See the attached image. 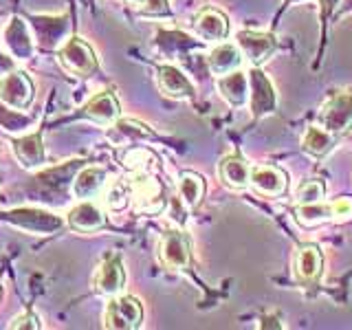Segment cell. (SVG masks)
Listing matches in <instances>:
<instances>
[{"label": "cell", "mask_w": 352, "mask_h": 330, "mask_svg": "<svg viewBox=\"0 0 352 330\" xmlns=\"http://www.w3.org/2000/svg\"><path fill=\"white\" fill-rule=\"evenodd\" d=\"M3 220L9 225H14L22 231H29L33 236H51L58 234V231L64 227L66 220H62L60 216H55L47 209H38V207H16L9 209V212L3 214Z\"/></svg>", "instance_id": "cell-1"}, {"label": "cell", "mask_w": 352, "mask_h": 330, "mask_svg": "<svg viewBox=\"0 0 352 330\" xmlns=\"http://www.w3.org/2000/svg\"><path fill=\"white\" fill-rule=\"evenodd\" d=\"M159 256L168 271H187L192 267V242L181 229H170L161 236Z\"/></svg>", "instance_id": "cell-2"}, {"label": "cell", "mask_w": 352, "mask_h": 330, "mask_svg": "<svg viewBox=\"0 0 352 330\" xmlns=\"http://www.w3.org/2000/svg\"><path fill=\"white\" fill-rule=\"evenodd\" d=\"M58 58H60V64L64 66V69L69 71L71 75H77V77L93 75L97 71V66H99L95 51L77 36L69 38L62 44Z\"/></svg>", "instance_id": "cell-3"}, {"label": "cell", "mask_w": 352, "mask_h": 330, "mask_svg": "<svg viewBox=\"0 0 352 330\" xmlns=\"http://www.w3.org/2000/svg\"><path fill=\"white\" fill-rule=\"evenodd\" d=\"M143 322V306L137 297L121 295L113 297L106 306L104 326L113 330H135Z\"/></svg>", "instance_id": "cell-4"}, {"label": "cell", "mask_w": 352, "mask_h": 330, "mask_svg": "<svg viewBox=\"0 0 352 330\" xmlns=\"http://www.w3.org/2000/svg\"><path fill=\"white\" fill-rule=\"evenodd\" d=\"M319 121L322 128L333 132V135H341L352 128V93L339 91L333 97H328V102L322 106L319 113Z\"/></svg>", "instance_id": "cell-5"}, {"label": "cell", "mask_w": 352, "mask_h": 330, "mask_svg": "<svg viewBox=\"0 0 352 330\" xmlns=\"http://www.w3.org/2000/svg\"><path fill=\"white\" fill-rule=\"evenodd\" d=\"M249 97H251V117L262 119L271 115L278 108V97L269 82V77L264 75L260 66H251L249 69Z\"/></svg>", "instance_id": "cell-6"}, {"label": "cell", "mask_w": 352, "mask_h": 330, "mask_svg": "<svg viewBox=\"0 0 352 330\" xmlns=\"http://www.w3.org/2000/svg\"><path fill=\"white\" fill-rule=\"evenodd\" d=\"M236 44L242 51V55L251 62V66H262L269 60V55L278 49V38L273 33L242 29L236 36Z\"/></svg>", "instance_id": "cell-7"}, {"label": "cell", "mask_w": 352, "mask_h": 330, "mask_svg": "<svg viewBox=\"0 0 352 330\" xmlns=\"http://www.w3.org/2000/svg\"><path fill=\"white\" fill-rule=\"evenodd\" d=\"M0 102L9 108L25 110L33 102V84L25 71H11L0 77Z\"/></svg>", "instance_id": "cell-8"}, {"label": "cell", "mask_w": 352, "mask_h": 330, "mask_svg": "<svg viewBox=\"0 0 352 330\" xmlns=\"http://www.w3.org/2000/svg\"><path fill=\"white\" fill-rule=\"evenodd\" d=\"M249 185L260 196L278 198L289 190V176H286L282 168H275V165H256V168H251Z\"/></svg>", "instance_id": "cell-9"}, {"label": "cell", "mask_w": 352, "mask_h": 330, "mask_svg": "<svg viewBox=\"0 0 352 330\" xmlns=\"http://www.w3.org/2000/svg\"><path fill=\"white\" fill-rule=\"evenodd\" d=\"M124 284H126V271H124L121 256L119 253H108L102 262V267L95 273V280H93L95 291L108 297H115L121 293Z\"/></svg>", "instance_id": "cell-10"}, {"label": "cell", "mask_w": 352, "mask_h": 330, "mask_svg": "<svg viewBox=\"0 0 352 330\" xmlns=\"http://www.w3.org/2000/svg\"><path fill=\"white\" fill-rule=\"evenodd\" d=\"M324 258L317 245H302L295 253V280L304 289H311L322 278Z\"/></svg>", "instance_id": "cell-11"}, {"label": "cell", "mask_w": 352, "mask_h": 330, "mask_svg": "<svg viewBox=\"0 0 352 330\" xmlns=\"http://www.w3.org/2000/svg\"><path fill=\"white\" fill-rule=\"evenodd\" d=\"M3 42L14 60H31L33 53H36V44H33L27 22L18 16L9 20V25L3 33Z\"/></svg>", "instance_id": "cell-12"}, {"label": "cell", "mask_w": 352, "mask_h": 330, "mask_svg": "<svg viewBox=\"0 0 352 330\" xmlns=\"http://www.w3.org/2000/svg\"><path fill=\"white\" fill-rule=\"evenodd\" d=\"M31 27L38 36L42 49H58V44L69 33V18L66 16H33Z\"/></svg>", "instance_id": "cell-13"}, {"label": "cell", "mask_w": 352, "mask_h": 330, "mask_svg": "<svg viewBox=\"0 0 352 330\" xmlns=\"http://www.w3.org/2000/svg\"><path fill=\"white\" fill-rule=\"evenodd\" d=\"M194 31L205 42H223L229 36V20L223 11L207 7L194 18Z\"/></svg>", "instance_id": "cell-14"}, {"label": "cell", "mask_w": 352, "mask_h": 330, "mask_svg": "<svg viewBox=\"0 0 352 330\" xmlns=\"http://www.w3.org/2000/svg\"><path fill=\"white\" fill-rule=\"evenodd\" d=\"M157 82L159 88L163 91L165 97H172V99H192L194 97V84L190 82L181 69H176L172 64H163L157 69Z\"/></svg>", "instance_id": "cell-15"}, {"label": "cell", "mask_w": 352, "mask_h": 330, "mask_svg": "<svg viewBox=\"0 0 352 330\" xmlns=\"http://www.w3.org/2000/svg\"><path fill=\"white\" fill-rule=\"evenodd\" d=\"M11 148H14V154H16V159L20 161V165H22V168H27V170L42 168L44 159H47L42 132H31V135L14 139V141H11Z\"/></svg>", "instance_id": "cell-16"}, {"label": "cell", "mask_w": 352, "mask_h": 330, "mask_svg": "<svg viewBox=\"0 0 352 330\" xmlns=\"http://www.w3.org/2000/svg\"><path fill=\"white\" fill-rule=\"evenodd\" d=\"M130 187H132V198L139 203L141 212L157 214L165 207V190L157 179L143 176V179H137L135 183H130Z\"/></svg>", "instance_id": "cell-17"}, {"label": "cell", "mask_w": 352, "mask_h": 330, "mask_svg": "<svg viewBox=\"0 0 352 330\" xmlns=\"http://www.w3.org/2000/svg\"><path fill=\"white\" fill-rule=\"evenodd\" d=\"M66 225L80 234H91L106 225V216L93 201H82L66 214Z\"/></svg>", "instance_id": "cell-18"}, {"label": "cell", "mask_w": 352, "mask_h": 330, "mask_svg": "<svg viewBox=\"0 0 352 330\" xmlns=\"http://www.w3.org/2000/svg\"><path fill=\"white\" fill-rule=\"evenodd\" d=\"M216 86H218L220 97H223L229 106L240 108V106L247 104V99H249V75L242 73L240 69L231 71L227 75H220Z\"/></svg>", "instance_id": "cell-19"}, {"label": "cell", "mask_w": 352, "mask_h": 330, "mask_svg": "<svg viewBox=\"0 0 352 330\" xmlns=\"http://www.w3.org/2000/svg\"><path fill=\"white\" fill-rule=\"evenodd\" d=\"M104 183H106L104 168H99V165H82L73 179L71 192L75 194V198L91 201V198H95L99 192H102Z\"/></svg>", "instance_id": "cell-20"}, {"label": "cell", "mask_w": 352, "mask_h": 330, "mask_svg": "<svg viewBox=\"0 0 352 330\" xmlns=\"http://www.w3.org/2000/svg\"><path fill=\"white\" fill-rule=\"evenodd\" d=\"M242 60H245V55H242V51L238 49V44L218 42L207 55V69L216 77H220V75H227L231 71L240 69Z\"/></svg>", "instance_id": "cell-21"}, {"label": "cell", "mask_w": 352, "mask_h": 330, "mask_svg": "<svg viewBox=\"0 0 352 330\" xmlns=\"http://www.w3.org/2000/svg\"><path fill=\"white\" fill-rule=\"evenodd\" d=\"M249 174H251L249 163L245 161V157H240V154H227V157L220 159L218 163L220 181L227 187H231V190H245L249 185Z\"/></svg>", "instance_id": "cell-22"}, {"label": "cell", "mask_w": 352, "mask_h": 330, "mask_svg": "<svg viewBox=\"0 0 352 330\" xmlns=\"http://www.w3.org/2000/svg\"><path fill=\"white\" fill-rule=\"evenodd\" d=\"M119 113H121L119 102L115 93H110V91L95 95L91 102L84 106V115L88 119L97 121V124H113V121L119 119Z\"/></svg>", "instance_id": "cell-23"}, {"label": "cell", "mask_w": 352, "mask_h": 330, "mask_svg": "<svg viewBox=\"0 0 352 330\" xmlns=\"http://www.w3.org/2000/svg\"><path fill=\"white\" fill-rule=\"evenodd\" d=\"M335 146H337V135L317 126H308L302 137V150L308 157H315V159L326 157Z\"/></svg>", "instance_id": "cell-24"}, {"label": "cell", "mask_w": 352, "mask_h": 330, "mask_svg": "<svg viewBox=\"0 0 352 330\" xmlns=\"http://www.w3.org/2000/svg\"><path fill=\"white\" fill-rule=\"evenodd\" d=\"M84 165V159H71L58 168H51V170H44L36 176V181H40L42 185H49V187H66V185H73V179L77 170Z\"/></svg>", "instance_id": "cell-25"}, {"label": "cell", "mask_w": 352, "mask_h": 330, "mask_svg": "<svg viewBox=\"0 0 352 330\" xmlns=\"http://www.w3.org/2000/svg\"><path fill=\"white\" fill-rule=\"evenodd\" d=\"M295 220L302 227H315L333 220V203H297L295 207Z\"/></svg>", "instance_id": "cell-26"}, {"label": "cell", "mask_w": 352, "mask_h": 330, "mask_svg": "<svg viewBox=\"0 0 352 330\" xmlns=\"http://www.w3.org/2000/svg\"><path fill=\"white\" fill-rule=\"evenodd\" d=\"M179 194H181V201L185 203V207H198L205 196V181L203 176H198L194 172H183L181 179H179Z\"/></svg>", "instance_id": "cell-27"}, {"label": "cell", "mask_w": 352, "mask_h": 330, "mask_svg": "<svg viewBox=\"0 0 352 330\" xmlns=\"http://www.w3.org/2000/svg\"><path fill=\"white\" fill-rule=\"evenodd\" d=\"M31 126H33V119L29 115H25L22 110L9 108L0 102V128H5L7 132H25Z\"/></svg>", "instance_id": "cell-28"}, {"label": "cell", "mask_w": 352, "mask_h": 330, "mask_svg": "<svg viewBox=\"0 0 352 330\" xmlns=\"http://www.w3.org/2000/svg\"><path fill=\"white\" fill-rule=\"evenodd\" d=\"M157 44L168 55L179 53V49H194L196 47V42L190 36H185V33H179V31H159Z\"/></svg>", "instance_id": "cell-29"}, {"label": "cell", "mask_w": 352, "mask_h": 330, "mask_svg": "<svg viewBox=\"0 0 352 330\" xmlns=\"http://www.w3.org/2000/svg\"><path fill=\"white\" fill-rule=\"evenodd\" d=\"M324 194H326V187L322 181L311 179V181H304L300 187H297V203H319L324 201Z\"/></svg>", "instance_id": "cell-30"}, {"label": "cell", "mask_w": 352, "mask_h": 330, "mask_svg": "<svg viewBox=\"0 0 352 330\" xmlns=\"http://www.w3.org/2000/svg\"><path fill=\"white\" fill-rule=\"evenodd\" d=\"M126 3L146 16H168L170 14L168 0H126Z\"/></svg>", "instance_id": "cell-31"}, {"label": "cell", "mask_w": 352, "mask_h": 330, "mask_svg": "<svg viewBox=\"0 0 352 330\" xmlns=\"http://www.w3.org/2000/svg\"><path fill=\"white\" fill-rule=\"evenodd\" d=\"M128 198H132V187L124 181H115V185L110 187L106 203L110 209H124L128 205Z\"/></svg>", "instance_id": "cell-32"}, {"label": "cell", "mask_w": 352, "mask_h": 330, "mask_svg": "<svg viewBox=\"0 0 352 330\" xmlns=\"http://www.w3.org/2000/svg\"><path fill=\"white\" fill-rule=\"evenodd\" d=\"M115 130L121 132L126 137H152V132L148 130V126L139 124V121H132V119H121L115 124Z\"/></svg>", "instance_id": "cell-33"}, {"label": "cell", "mask_w": 352, "mask_h": 330, "mask_svg": "<svg viewBox=\"0 0 352 330\" xmlns=\"http://www.w3.org/2000/svg\"><path fill=\"white\" fill-rule=\"evenodd\" d=\"M352 220V198L341 196L333 201V223H346Z\"/></svg>", "instance_id": "cell-34"}, {"label": "cell", "mask_w": 352, "mask_h": 330, "mask_svg": "<svg viewBox=\"0 0 352 330\" xmlns=\"http://www.w3.org/2000/svg\"><path fill=\"white\" fill-rule=\"evenodd\" d=\"M9 328L11 330H38V328H42V324L36 315H33L31 311H27V313L18 315L14 322L9 324Z\"/></svg>", "instance_id": "cell-35"}, {"label": "cell", "mask_w": 352, "mask_h": 330, "mask_svg": "<svg viewBox=\"0 0 352 330\" xmlns=\"http://www.w3.org/2000/svg\"><path fill=\"white\" fill-rule=\"evenodd\" d=\"M339 3H341V0H319V20H322V36H324V31H326L328 18L337 11Z\"/></svg>", "instance_id": "cell-36"}, {"label": "cell", "mask_w": 352, "mask_h": 330, "mask_svg": "<svg viewBox=\"0 0 352 330\" xmlns=\"http://www.w3.org/2000/svg\"><path fill=\"white\" fill-rule=\"evenodd\" d=\"M11 71H16V62H14V58H9V55H5L3 49H0V75H7Z\"/></svg>", "instance_id": "cell-37"}, {"label": "cell", "mask_w": 352, "mask_h": 330, "mask_svg": "<svg viewBox=\"0 0 352 330\" xmlns=\"http://www.w3.org/2000/svg\"><path fill=\"white\" fill-rule=\"evenodd\" d=\"M260 328H262V330H267V328H278V330H280L282 324H280V319H278V317H271V315H269V317H264V319H262Z\"/></svg>", "instance_id": "cell-38"}, {"label": "cell", "mask_w": 352, "mask_h": 330, "mask_svg": "<svg viewBox=\"0 0 352 330\" xmlns=\"http://www.w3.org/2000/svg\"><path fill=\"white\" fill-rule=\"evenodd\" d=\"M350 11H352V0H341L339 7H337V18L350 14Z\"/></svg>", "instance_id": "cell-39"}, {"label": "cell", "mask_w": 352, "mask_h": 330, "mask_svg": "<svg viewBox=\"0 0 352 330\" xmlns=\"http://www.w3.org/2000/svg\"><path fill=\"white\" fill-rule=\"evenodd\" d=\"M295 3H302V0H284V5H282V11L286 9V7H291V5H295ZM280 11V14H282Z\"/></svg>", "instance_id": "cell-40"}, {"label": "cell", "mask_w": 352, "mask_h": 330, "mask_svg": "<svg viewBox=\"0 0 352 330\" xmlns=\"http://www.w3.org/2000/svg\"><path fill=\"white\" fill-rule=\"evenodd\" d=\"M0 295H3V291H0Z\"/></svg>", "instance_id": "cell-41"}]
</instances>
